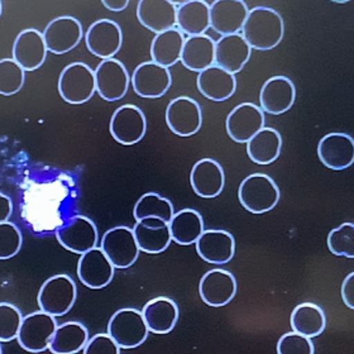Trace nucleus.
Instances as JSON below:
<instances>
[{"label":"nucleus","instance_id":"nucleus-1","mask_svg":"<svg viewBox=\"0 0 354 354\" xmlns=\"http://www.w3.org/2000/svg\"><path fill=\"white\" fill-rule=\"evenodd\" d=\"M285 24L279 12L272 8L256 7L250 10L244 22L242 36L259 51H270L283 39Z\"/></svg>","mask_w":354,"mask_h":354},{"label":"nucleus","instance_id":"nucleus-2","mask_svg":"<svg viewBox=\"0 0 354 354\" xmlns=\"http://www.w3.org/2000/svg\"><path fill=\"white\" fill-rule=\"evenodd\" d=\"M280 187L266 174H252L239 185L238 199L252 214H265L277 207Z\"/></svg>","mask_w":354,"mask_h":354},{"label":"nucleus","instance_id":"nucleus-3","mask_svg":"<svg viewBox=\"0 0 354 354\" xmlns=\"http://www.w3.org/2000/svg\"><path fill=\"white\" fill-rule=\"evenodd\" d=\"M76 299L77 288L74 280L67 274H56L44 281L38 291L37 303L42 311L59 317L74 308Z\"/></svg>","mask_w":354,"mask_h":354},{"label":"nucleus","instance_id":"nucleus-4","mask_svg":"<svg viewBox=\"0 0 354 354\" xmlns=\"http://www.w3.org/2000/svg\"><path fill=\"white\" fill-rule=\"evenodd\" d=\"M59 93L66 103H86L95 95V71L84 62L67 65L59 74Z\"/></svg>","mask_w":354,"mask_h":354},{"label":"nucleus","instance_id":"nucleus-5","mask_svg":"<svg viewBox=\"0 0 354 354\" xmlns=\"http://www.w3.org/2000/svg\"><path fill=\"white\" fill-rule=\"evenodd\" d=\"M148 326L142 311L133 308L118 310L108 323V334L122 349H134L148 338Z\"/></svg>","mask_w":354,"mask_h":354},{"label":"nucleus","instance_id":"nucleus-6","mask_svg":"<svg viewBox=\"0 0 354 354\" xmlns=\"http://www.w3.org/2000/svg\"><path fill=\"white\" fill-rule=\"evenodd\" d=\"M56 317L42 310L23 317L22 326L18 334L19 346L30 353H41L50 348L52 337L57 329Z\"/></svg>","mask_w":354,"mask_h":354},{"label":"nucleus","instance_id":"nucleus-7","mask_svg":"<svg viewBox=\"0 0 354 354\" xmlns=\"http://www.w3.org/2000/svg\"><path fill=\"white\" fill-rule=\"evenodd\" d=\"M100 247L118 270L132 267L140 257V247L136 241L133 228L119 225L104 233Z\"/></svg>","mask_w":354,"mask_h":354},{"label":"nucleus","instance_id":"nucleus-8","mask_svg":"<svg viewBox=\"0 0 354 354\" xmlns=\"http://www.w3.org/2000/svg\"><path fill=\"white\" fill-rule=\"evenodd\" d=\"M111 137L123 146H133L145 138L147 118L137 105L126 104L113 113L109 124Z\"/></svg>","mask_w":354,"mask_h":354},{"label":"nucleus","instance_id":"nucleus-9","mask_svg":"<svg viewBox=\"0 0 354 354\" xmlns=\"http://www.w3.org/2000/svg\"><path fill=\"white\" fill-rule=\"evenodd\" d=\"M56 236L66 251L80 256L97 247L99 241L95 223L84 215L71 216L57 229Z\"/></svg>","mask_w":354,"mask_h":354},{"label":"nucleus","instance_id":"nucleus-10","mask_svg":"<svg viewBox=\"0 0 354 354\" xmlns=\"http://www.w3.org/2000/svg\"><path fill=\"white\" fill-rule=\"evenodd\" d=\"M166 123L178 137H192L203 126V111L199 103L190 96H177L166 108Z\"/></svg>","mask_w":354,"mask_h":354},{"label":"nucleus","instance_id":"nucleus-11","mask_svg":"<svg viewBox=\"0 0 354 354\" xmlns=\"http://www.w3.org/2000/svg\"><path fill=\"white\" fill-rule=\"evenodd\" d=\"M96 93L106 102H117L128 93L131 75L119 59H104L95 68Z\"/></svg>","mask_w":354,"mask_h":354},{"label":"nucleus","instance_id":"nucleus-12","mask_svg":"<svg viewBox=\"0 0 354 354\" xmlns=\"http://www.w3.org/2000/svg\"><path fill=\"white\" fill-rule=\"evenodd\" d=\"M42 33L47 50L57 56L73 51L84 36L82 23L73 15H61L52 19Z\"/></svg>","mask_w":354,"mask_h":354},{"label":"nucleus","instance_id":"nucleus-13","mask_svg":"<svg viewBox=\"0 0 354 354\" xmlns=\"http://www.w3.org/2000/svg\"><path fill=\"white\" fill-rule=\"evenodd\" d=\"M85 44L91 55L103 59H114L123 44V32L118 23L99 19L93 23L85 35Z\"/></svg>","mask_w":354,"mask_h":354},{"label":"nucleus","instance_id":"nucleus-14","mask_svg":"<svg viewBox=\"0 0 354 354\" xmlns=\"http://www.w3.org/2000/svg\"><path fill=\"white\" fill-rule=\"evenodd\" d=\"M131 84L134 93L140 97L158 99L170 90L172 76L169 68L147 61L134 68Z\"/></svg>","mask_w":354,"mask_h":354},{"label":"nucleus","instance_id":"nucleus-15","mask_svg":"<svg viewBox=\"0 0 354 354\" xmlns=\"http://www.w3.org/2000/svg\"><path fill=\"white\" fill-rule=\"evenodd\" d=\"M114 273L115 267L102 247H95L84 253L77 262V277L90 290L106 288L114 279Z\"/></svg>","mask_w":354,"mask_h":354},{"label":"nucleus","instance_id":"nucleus-16","mask_svg":"<svg viewBox=\"0 0 354 354\" xmlns=\"http://www.w3.org/2000/svg\"><path fill=\"white\" fill-rule=\"evenodd\" d=\"M265 113L259 105L242 103L236 105L225 119V129L230 140L236 143H247L265 128Z\"/></svg>","mask_w":354,"mask_h":354},{"label":"nucleus","instance_id":"nucleus-17","mask_svg":"<svg viewBox=\"0 0 354 354\" xmlns=\"http://www.w3.org/2000/svg\"><path fill=\"white\" fill-rule=\"evenodd\" d=\"M238 283L232 272L221 268L210 270L201 277L199 294L201 300L212 308L228 305L236 295Z\"/></svg>","mask_w":354,"mask_h":354},{"label":"nucleus","instance_id":"nucleus-18","mask_svg":"<svg viewBox=\"0 0 354 354\" xmlns=\"http://www.w3.org/2000/svg\"><path fill=\"white\" fill-rule=\"evenodd\" d=\"M317 157L329 170L343 171L354 162V140L347 133H329L317 145Z\"/></svg>","mask_w":354,"mask_h":354},{"label":"nucleus","instance_id":"nucleus-19","mask_svg":"<svg viewBox=\"0 0 354 354\" xmlns=\"http://www.w3.org/2000/svg\"><path fill=\"white\" fill-rule=\"evenodd\" d=\"M200 259L212 265H225L236 254V239L227 230L207 229L196 241Z\"/></svg>","mask_w":354,"mask_h":354},{"label":"nucleus","instance_id":"nucleus-20","mask_svg":"<svg viewBox=\"0 0 354 354\" xmlns=\"http://www.w3.org/2000/svg\"><path fill=\"white\" fill-rule=\"evenodd\" d=\"M296 100V88L288 76H273L263 84L259 104L263 113L281 115L290 111Z\"/></svg>","mask_w":354,"mask_h":354},{"label":"nucleus","instance_id":"nucleus-21","mask_svg":"<svg viewBox=\"0 0 354 354\" xmlns=\"http://www.w3.org/2000/svg\"><path fill=\"white\" fill-rule=\"evenodd\" d=\"M248 13L243 0H216L210 6V27L221 37L241 33Z\"/></svg>","mask_w":354,"mask_h":354},{"label":"nucleus","instance_id":"nucleus-22","mask_svg":"<svg viewBox=\"0 0 354 354\" xmlns=\"http://www.w3.org/2000/svg\"><path fill=\"white\" fill-rule=\"evenodd\" d=\"M190 184L199 198H218L225 186V174L221 163L209 157L199 160L190 172Z\"/></svg>","mask_w":354,"mask_h":354},{"label":"nucleus","instance_id":"nucleus-23","mask_svg":"<svg viewBox=\"0 0 354 354\" xmlns=\"http://www.w3.org/2000/svg\"><path fill=\"white\" fill-rule=\"evenodd\" d=\"M47 46L44 33L35 28L24 30L15 38L13 44V59L24 71H35L44 66L47 57Z\"/></svg>","mask_w":354,"mask_h":354},{"label":"nucleus","instance_id":"nucleus-24","mask_svg":"<svg viewBox=\"0 0 354 354\" xmlns=\"http://www.w3.org/2000/svg\"><path fill=\"white\" fill-rule=\"evenodd\" d=\"M137 19L155 35L174 30L177 24L176 4L170 0H140L137 6Z\"/></svg>","mask_w":354,"mask_h":354},{"label":"nucleus","instance_id":"nucleus-25","mask_svg":"<svg viewBox=\"0 0 354 354\" xmlns=\"http://www.w3.org/2000/svg\"><path fill=\"white\" fill-rule=\"evenodd\" d=\"M252 48L241 33L229 35L215 42V65L230 74L243 70L251 59Z\"/></svg>","mask_w":354,"mask_h":354},{"label":"nucleus","instance_id":"nucleus-26","mask_svg":"<svg viewBox=\"0 0 354 354\" xmlns=\"http://www.w3.org/2000/svg\"><path fill=\"white\" fill-rule=\"evenodd\" d=\"M133 232L140 251L149 254L162 253L172 242L170 223L160 218H145L136 221Z\"/></svg>","mask_w":354,"mask_h":354},{"label":"nucleus","instance_id":"nucleus-27","mask_svg":"<svg viewBox=\"0 0 354 354\" xmlns=\"http://www.w3.org/2000/svg\"><path fill=\"white\" fill-rule=\"evenodd\" d=\"M200 94L213 102H224L234 95L236 90V75L213 65L201 71L196 77Z\"/></svg>","mask_w":354,"mask_h":354},{"label":"nucleus","instance_id":"nucleus-28","mask_svg":"<svg viewBox=\"0 0 354 354\" xmlns=\"http://www.w3.org/2000/svg\"><path fill=\"white\" fill-rule=\"evenodd\" d=\"M148 330L155 334H169L176 326L180 317L177 304L166 296L149 300L142 309Z\"/></svg>","mask_w":354,"mask_h":354},{"label":"nucleus","instance_id":"nucleus-29","mask_svg":"<svg viewBox=\"0 0 354 354\" xmlns=\"http://www.w3.org/2000/svg\"><path fill=\"white\" fill-rule=\"evenodd\" d=\"M176 26L187 37L205 35L210 28V6L203 0L185 1L177 8Z\"/></svg>","mask_w":354,"mask_h":354},{"label":"nucleus","instance_id":"nucleus-30","mask_svg":"<svg viewBox=\"0 0 354 354\" xmlns=\"http://www.w3.org/2000/svg\"><path fill=\"white\" fill-rule=\"evenodd\" d=\"M180 62L187 70L201 73L215 65V41L207 35L185 38Z\"/></svg>","mask_w":354,"mask_h":354},{"label":"nucleus","instance_id":"nucleus-31","mask_svg":"<svg viewBox=\"0 0 354 354\" xmlns=\"http://www.w3.org/2000/svg\"><path fill=\"white\" fill-rule=\"evenodd\" d=\"M245 145L247 153L252 162L257 165H270L280 157L282 137L274 128L265 127Z\"/></svg>","mask_w":354,"mask_h":354},{"label":"nucleus","instance_id":"nucleus-32","mask_svg":"<svg viewBox=\"0 0 354 354\" xmlns=\"http://www.w3.org/2000/svg\"><path fill=\"white\" fill-rule=\"evenodd\" d=\"M88 330L79 322H67L59 325L50 343L53 354H75L84 351L88 344Z\"/></svg>","mask_w":354,"mask_h":354},{"label":"nucleus","instance_id":"nucleus-33","mask_svg":"<svg viewBox=\"0 0 354 354\" xmlns=\"http://www.w3.org/2000/svg\"><path fill=\"white\" fill-rule=\"evenodd\" d=\"M184 44L185 36L177 28L156 35L151 44L152 61L166 68L175 66L181 59Z\"/></svg>","mask_w":354,"mask_h":354},{"label":"nucleus","instance_id":"nucleus-34","mask_svg":"<svg viewBox=\"0 0 354 354\" xmlns=\"http://www.w3.org/2000/svg\"><path fill=\"white\" fill-rule=\"evenodd\" d=\"M204 230V219L195 209H183L175 213L170 221L172 241L180 245L196 243Z\"/></svg>","mask_w":354,"mask_h":354},{"label":"nucleus","instance_id":"nucleus-35","mask_svg":"<svg viewBox=\"0 0 354 354\" xmlns=\"http://www.w3.org/2000/svg\"><path fill=\"white\" fill-rule=\"evenodd\" d=\"M290 324L294 332L313 339L324 332L326 317L323 309L317 304L303 303L297 305L291 313Z\"/></svg>","mask_w":354,"mask_h":354},{"label":"nucleus","instance_id":"nucleus-36","mask_svg":"<svg viewBox=\"0 0 354 354\" xmlns=\"http://www.w3.org/2000/svg\"><path fill=\"white\" fill-rule=\"evenodd\" d=\"M175 214V209L167 198H163L156 192H147L142 195L133 209V216L136 221L145 218H160L170 223Z\"/></svg>","mask_w":354,"mask_h":354},{"label":"nucleus","instance_id":"nucleus-37","mask_svg":"<svg viewBox=\"0 0 354 354\" xmlns=\"http://www.w3.org/2000/svg\"><path fill=\"white\" fill-rule=\"evenodd\" d=\"M326 244L334 256L354 259L353 223H343L332 229L326 238Z\"/></svg>","mask_w":354,"mask_h":354},{"label":"nucleus","instance_id":"nucleus-38","mask_svg":"<svg viewBox=\"0 0 354 354\" xmlns=\"http://www.w3.org/2000/svg\"><path fill=\"white\" fill-rule=\"evenodd\" d=\"M26 82V71L13 59L0 61V94L15 95L22 90Z\"/></svg>","mask_w":354,"mask_h":354},{"label":"nucleus","instance_id":"nucleus-39","mask_svg":"<svg viewBox=\"0 0 354 354\" xmlns=\"http://www.w3.org/2000/svg\"><path fill=\"white\" fill-rule=\"evenodd\" d=\"M23 317L19 309L9 303L0 304V342L8 343L18 338Z\"/></svg>","mask_w":354,"mask_h":354},{"label":"nucleus","instance_id":"nucleus-40","mask_svg":"<svg viewBox=\"0 0 354 354\" xmlns=\"http://www.w3.org/2000/svg\"><path fill=\"white\" fill-rule=\"evenodd\" d=\"M22 244V233L15 224L0 223V259H13L21 251Z\"/></svg>","mask_w":354,"mask_h":354},{"label":"nucleus","instance_id":"nucleus-41","mask_svg":"<svg viewBox=\"0 0 354 354\" xmlns=\"http://www.w3.org/2000/svg\"><path fill=\"white\" fill-rule=\"evenodd\" d=\"M279 354H314L315 347L311 338L305 337L300 333H286L281 337L277 343Z\"/></svg>","mask_w":354,"mask_h":354},{"label":"nucleus","instance_id":"nucleus-42","mask_svg":"<svg viewBox=\"0 0 354 354\" xmlns=\"http://www.w3.org/2000/svg\"><path fill=\"white\" fill-rule=\"evenodd\" d=\"M120 349L117 342L111 338L108 333L96 334L90 338L88 344L84 348V354H120Z\"/></svg>","mask_w":354,"mask_h":354},{"label":"nucleus","instance_id":"nucleus-43","mask_svg":"<svg viewBox=\"0 0 354 354\" xmlns=\"http://www.w3.org/2000/svg\"><path fill=\"white\" fill-rule=\"evenodd\" d=\"M342 299L343 303L346 304V306L351 310L354 309V273H349L347 277L342 283Z\"/></svg>","mask_w":354,"mask_h":354},{"label":"nucleus","instance_id":"nucleus-44","mask_svg":"<svg viewBox=\"0 0 354 354\" xmlns=\"http://www.w3.org/2000/svg\"><path fill=\"white\" fill-rule=\"evenodd\" d=\"M13 213V203L6 194L0 192V223H6Z\"/></svg>","mask_w":354,"mask_h":354},{"label":"nucleus","instance_id":"nucleus-45","mask_svg":"<svg viewBox=\"0 0 354 354\" xmlns=\"http://www.w3.org/2000/svg\"><path fill=\"white\" fill-rule=\"evenodd\" d=\"M104 7L111 12H122L129 6V0H103Z\"/></svg>","mask_w":354,"mask_h":354}]
</instances>
